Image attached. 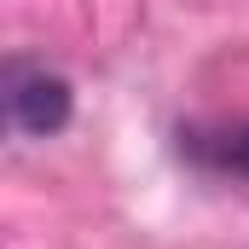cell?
<instances>
[{
	"instance_id": "7a4b0ae2",
	"label": "cell",
	"mask_w": 249,
	"mask_h": 249,
	"mask_svg": "<svg viewBox=\"0 0 249 249\" xmlns=\"http://www.w3.org/2000/svg\"><path fill=\"white\" fill-rule=\"evenodd\" d=\"M197 151H203L209 162H220V168H238V174H249V127H238V133H220V139H197Z\"/></svg>"
},
{
	"instance_id": "6da1fadb",
	"label": "cell",
	"mask_w": 249,
	"mask_h": 249,
	"mask_svg": "<svg viewBox=\"0 0 249 249\" xmlns=\"http://www.w3.org/2000/svg\"><path fill=\"white\" fill-rule=\"evenodd\" d=\"M6 110H12V127L18 133H58L70 122V81L53 75L47 64H12L6 75Z\"/></svg>"
}]
</instances>
